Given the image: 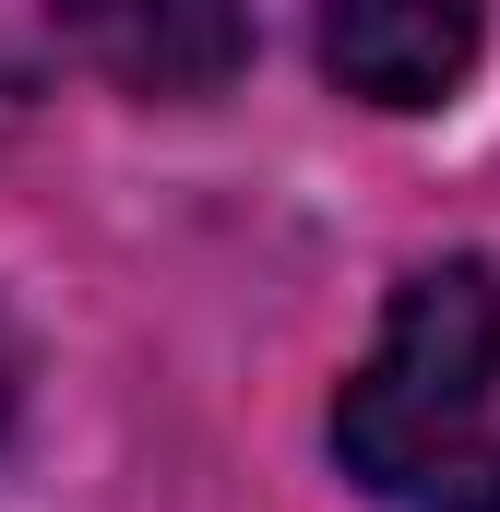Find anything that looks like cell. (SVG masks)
Listing matches in <instances>:
<instances>
[{"label": "cell", "instance_id": "cell-1", "mask_svg": "<svg viewBox=\"0 0 500 512\" xmlns=\"http://www.w3.org/2000/svg\"><path fill=\"white\" fill-rule=\"evenodd\" d=\"M334 465L393 512H500V262H417L334 393Z\"/></svg>", "mask_w": 500, "mask_h": 512}, {"label": "cell", "instance_id": "cell-2", "mask_svg": "<svg viewBox=\"0 0 500 512\" xmlns=\"http://www.w3.org/2000/svg\"><path fill=\"white\" fill-rule=\"evenodd\" d=\"M489 48V0H322V72L358 108H441Z\"/></svg>", "mask_w": 500, "mask_h": 512}, {"label": "cell", "instance_id": "cell-3", "mask_svg": "<svg viewBox=\"0 0 500 512\" xmlns=\"http://www.w3.org/2000/svg\"><path fill=\"white\" fill-rule=\"evenodd\" d=\"M48 12L131 96H215L250 60V0H48Z\"/></svg>", "mask_w": 500, "mask_h": 512}, {"label": "cell", "instance_id": "cell-4", "mask_svg": "<svg viewBox=\"0 0 500 512\" xmlns=\"http://www.w3.org/2000/svg\"><path fill=\"white\" fill-rule=\"evenodd\" d=\"M0 405H12V358H0Z\"/></svg>", "mask_w": 500, "mask_h": 512}]
</instances>
